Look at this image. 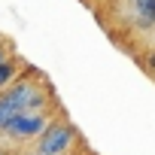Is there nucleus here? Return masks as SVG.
<instances>
[{"label":"nucleus","instance_id":"3","mask_svg":"<svg viewBox=\"0 0 155 155\" xmlns=\"http://www.w3.org/2000/svg\"><path fill=\"white\" fill-rule=\"evenodd\" d=\"M49 122H52L49 113H18L0 128V137H6L9 143H37V137L46 131Z\"/></svg>","mask_w":155,"mask_h":155},{"label":"nucleus","instance_id":"2","mask_svg":"<svg viewBox=\"0 0 155 155\" xmlns=\"http://www.w3.org/2000/svg\"><path fill=\"white\" fill-rule=\"evenodd\" d=\"M76 140H79V134H76L73 122H67V119H52V122L46 125V131L37 137L34 149H37L40 155H73Z\"/></svg>","mask_w":155,"mask_h":155},{"label":"nucleus","instance_id":"7","mask_svg":"<svg viewBox=\"0 0 155 155\" xmlns=\"http://www.w3.org/2000/svg\"><path fill=\"white\" fill-rule=\"evenodd\" d=\"M6 58H9V46L0 43V61H6Z\"/></svg>","mask_w":155,"mask_h":155},{"label":"nucleus","instance_id":"5","mask_svg":"<svg viewBox=\"0 0 155 155\" xmlns=\"http://www.w3.org/2000/svg\"><path fill=\"white\" fill-rule=\"evenodd\" d=\"M18 70H21V61L12 58V55H9L6 61H0V91H6V88L18 79V76H21Z\"/></svg>","mask_w":155,"mask_h":155},{"label":"nucleus","instance_id":"4","mask_svg":"<svg viewBox=\"0 0 155 155\" xmlns=\"http://www.w3.org/2000/svg\"><path fill=\"white\" fill-rule=\"evenodd\" d=\"M131 3V18L140 31H149L155 28V0H128Z\"/></svg>","mask_w":155,"mask_h":155},{"label":"nucleus","instance_id":"8","mask_svg":"<svg viewBox=\"0 0 155 155\" xmlns=\"http://www.w3.org/2000/svg\"><path fill=\"white\" fill-rule=\"evenodd\" d=\"M21 155H40V152H37V149H28V152H21Z\"/></svg>","mask_w":155,"mask_h":155},{"label":"nucleus","instance_id":"9","mask_svg":"<svg viewBox=\"0 0 155 155\" xmlns=\"http://www.w3.org/2000/svg\"><path fill=\"white\" fill-rule=\"evenodd\" d=\"M0 155H9V152H6V149H3V146H0Z\"/></svg>","mask_w":155,"mask_h":155},{"label":"nucleus","instance_id":"10","mask_svg":"<svg viewBox=\"0 0 155 155\" xmlns=\"http://www.w3.org/2000/svg\"><path fill=\"white\" fill-rule=\"evenodd\" d=\"M152 46H155V28H152Z\"/></svg>","mask_w":155,"mask_h":155},{"label":"nucleus","instance_id":"6","mask_svg":"<svg viewBox=\"0 0 155 155\" xmlns=\"http://www.w3.org/2000/svg\"><path fill=\"white\" fill-rule=\"evenodd\" d=\"M143 67H146V73H152V76H155V46H152V52L146 55V61H143Z\"/></svg>","mask_w":155,"mask_h":155},{"label":"nucleus","instance_id":"1","mask_svg":"<svg viewBox=\"0 0 155 155\" xmlns=\"http://www.w3.org/2000/svg\"><path fill=\"white\" fill-rule=\"evenodd\" d=\"M46 104H49V94L43 82L18 76L6 91H0V128L18 113H46Z\"/></svg>","mask_w":155,"mask_h":155}]
</instances>
